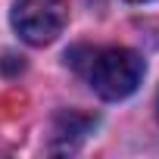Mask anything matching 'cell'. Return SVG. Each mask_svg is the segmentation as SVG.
<instances>
[{
	"label": "cell",
	"mask_w": 159,
	"mask_h": 159,
	"mask_svg": "<svg viewBox=\"0 0 159 159\" xmlns=\"http://www.w3.org/2000/svg\"><path fill=\"white\" fill-rule=\"evenodd\" d=\"M84 75L97 97L125 100L137 91L140 78H143V59H140V53H134L128 47L91 50V56L84 62Z\"/></svg>",
	"instance_id": "obj_1"
},
{
	"label": "cell",
	"mask_w": 159,
	"mask_h": 159,
	"mask_svg": "<svg viewBox=\"0 0 159 159\" xmlns=\"http://www.w3.org/2000/svg\"><path fill=\"white\" fill-rule=\"evenodd\" d=\"M10 19L25 44L44 47L62 34L69 22V3L66 0H16Z\"/></svg>",
	"instance_id": "obj_2"
},
{
	"label": "cell",
	"mask_w": 159,
	"mask_h": 159,
	"mask_svg": "<svg viewBox=\"0 0 159 159\" xmlns=\"http://www.w3.org/2000/svg\"><path fill=\"white\" fill-rule=\"evenodd\" d=\"M94 125H97V119H91V116H81V112H59V116H56V125H53V140L72 147V143L81 140Z\"/></svg>",
	"instance_id": "obj_3"
},
{
	"label": "cell",
	"mask_w": 159,
	"mask_h": 159,
	"mask_svg": "<svg viewBox=\"0 0 159 159\" xmlns=\"http://www.w3.org/2000/svg\"><path fill=\"white\" fill-rule=\"evenodd\" d=\"M131 3H147V0H131Z\"/></svg>",
	"instance_id": "obj_4"
}]
</instances>
